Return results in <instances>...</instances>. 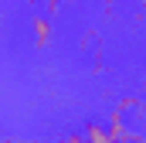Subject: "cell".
Masks as SVG:
<instances>
[{
	"instance_id": "1",
	"label": "cell",
	"mask_w": 146,
	"mask_h": 143,
	"mask_svg": "<svg viewBox=\"0 0 146 143\" xmlns=\"http://www.w3.org/2000/svg\"><path fill=\"white\" fill-rule=\"evenodd\" d=\"M31 31H34V48H48L51 44V34H54L51 14H37L34 21H31Z\"/></svg>"
},
{
	"instance_id": "2",
	"label": "cell",
	"mask_w": 146,
	"mask_h": 143,
	"mask_svg": "<svg viewBox=\"0 0 146 143\" xmlns=\"http://www.w3.org/2000/svg\"><path fill=\"white\" fill-rule=\"evenodd\" d=\"M82 136H85V143H115L112 133H109V126H102V123H88Z\"/></svg>"
},
{
	"instance_id": "3",
	"label": "cell",
	"mask_w": 146,
	"mask_h": 143,
	"mask_svg": "<svg viewBox=\"0 0 146 143\" xmlns=\"http://www.w3.org/2000/svg\"><path fill=\"white\" fill-rule=\"evenodd\" d=\"M61 143H85V136H82V133H68Z\"/></svg>"
},
{
	"instance_id": "4",
	"label": "cell",
	"mask_w": 146,
	"mask_h": 143,
	"mask_svg": "<svg viewBox=\"0 0 146 143\" xmlns=\"http://www.w3.org/2000/svg\"><path fill=\"white\" fill-rule=\"evenodd\" d=\"M27 3H44V0H27Z\"/></svg>"
}]
</instances>
